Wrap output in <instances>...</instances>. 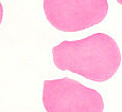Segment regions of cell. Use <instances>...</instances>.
Masks as SVG:
<instances>
[{
    "label": "cell",
    "mask_w": 122,
    "mask_h": 112,
    "mask_svg": "<svg viewBox=\"0 0 122 112\" xmlns=\"http://www.w3.org/2000/svg\"><path fill=\"white\" fill-rule=\"evenodd\" d=\"M117 2H118V3H120L122 5V0H117Z\"/></svg>",
    "instance_id": "5"
},
{
    "label": "cell",
    "mask_w": 122,
    "mask_h": 112,
    "mask_svg": "<svg viewBox=\"0 0 122 112\" xmlns=\"http://www.w3.org/2000/svg\"><path fill=\"white\" fill-rule=\"evenodd\" d=\"M52 55L57 69L98 83L112 78L121 64L118 45L104 33H96L80 40L62 41L53 47Z\"/></svg>",
    "instance_id": "1"
},
{
    "label": "cell",
    "mask_w": 122,
    "mask_h": 112,
    "mask_svg": "<svg viewBox=\"0 0 122 112\" xmlns=\"http://www.w3.org/2000/svg\"><path fill=\"white\" fill-rule=\"evenodd\" d=\"M43 104L47 112H103L104 102L98 91L64 77L44 81Z\"/></svg>",
    "instance_id": "2"
},
{
    "label": "cell",
    "mask_w": 122,
    "mask_h": 112,
    "mask_svg": "<svg viewBox=\"0 0 122 112\" xmlns=\"http://www.w3.org/2000/svg\"><path fill=\"white\" fill-rule=\"evenodd\" d=\"M2 18H3V6H2V3L0 1V24L2 22Z\"/></svg>",
    "instance_id": "4"
},
{
    "label": "cell",
    "mask_w": 122,
    "mask_h": 112,
    "mask_svg": "<svg viewBox=\"0 0 122 112\" xmlns=\"http://www.w3.org/2000/svg\"><path fill=\"white\" fill-rule=\"evenodd\" d=\"M51 25L63 32H79L99 24L108 12L107 0H44Z\"/></svg>",
    "instance_id": "3"
}]
</instances>
